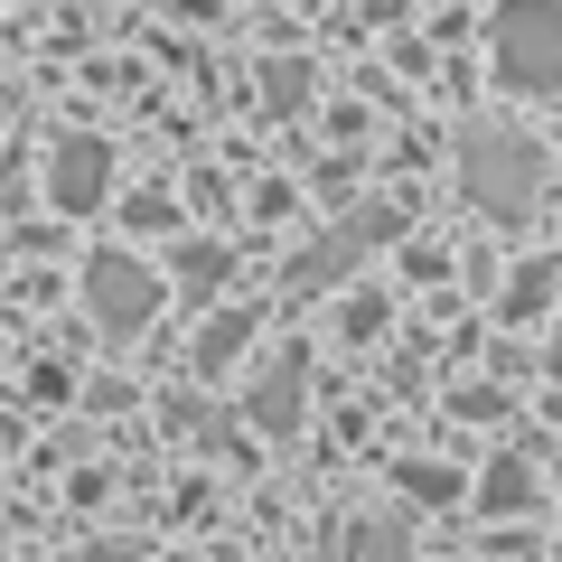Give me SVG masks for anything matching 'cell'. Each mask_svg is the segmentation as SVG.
I'll list each match as a JSON object with an SVG mask.
<instances>
[{
    "mask_svg": "<svg viewBox=\"0 0 562 562\" xmlns=\"http://www.w3.org/2000/svg\"><path fill=\"white\" fill-rule=\"evenodd\" d=\"M506 47H516L525 76H543V66L562 76V10H516V20H506Z\"/></svg>",
    "mask_w": 562,
    "mask_h": 562,
    "instance_id": "cell-1",
    "label": "cell"
}]
</instances>
